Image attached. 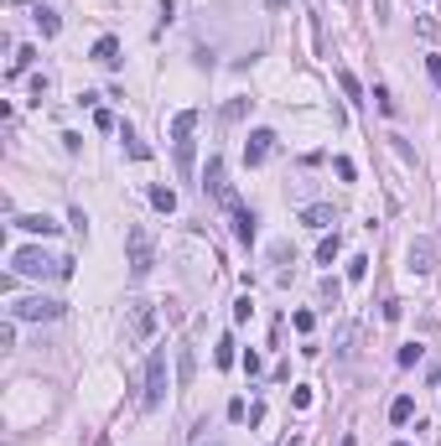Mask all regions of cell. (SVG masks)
I'll list each match as a JSON object with an SVG mask.
<instances>
[{"label":"cell","mask_w":441,"mask_h":446,"mask_svg":"<svg viewBox=\"0 0 441 446\" xmlns=\"http://www.w3.org/2000/svg\"><path fill=\"white\" fill-rule=\"evenodd\" d=\"M11 265H16V275H37V281H68V275H73V259L47 255V249H37V244L16 249V255H11Z\"/></svg>","instance_id":"1"},{"label":"cell","mask_w":441,"mask_h":446,"mask_svg":"<svg viewBox=\"0 0 441 446\" xmlns=\"http://www.w3.org/2000/svg\"><path fill=\"white\" fill-rule=\"evenodd\" d=\"M125 265H130V281H145L151 265H156V239H151L145 223H130L125 229Z\"/></svg>","instance_id":"2"},{"label":"cell","mask_w":441,"mask_h":446,"mask_svg":"<svg viewBox=\"0 0 441 446\" xmlns=\"http://www.w3.org/2000/svg\"><path fill=\"white\" fill-rule=\"evenodd\" d=\"M156 337V306L151 301H125V343H151Z\"/></svg>","instance_id":"3"},{"label":"cell","mask_w":441,"mask_h":446,"mask_svg":"<svg viewBox=\"0 0 441 446\" xmlns=\"http://www.w3.org/2000/svg\"><path fill=\"white\" fill-rule=\"evenodd\" d=\"M166 400V353L156 348L151 363H145V389H140V410H156Z\"/></svg>","instance_id":"4"},{"label":"cell","mask_w":441,"mask_h":446,"mask_svg":"<svg viewBox=\"0 0 441 446\" xmlns=\"http://www.w3.org/2000/svg\"><path fill=\"white\" fill-rule=\"evenodd\" d=\"M11 317L16 322H58L62 317V301H52V296H26L11 306Z\"/></svg>","instance_id":"5"},{"label":"cell","mask_w":441,"mask_h":446,"mask_svg":"<svg viewBox=\"0 0 441 446\" xmlns=\"http://www.w3.org/2000/svg\"><path fill=\"white\" fill-rule=\"evenodd\" d=\"M203 187H208L218 203L239 208V203H234V187H229V172H223V156H208V166H203Z\"/></svg>","instance_id":"6"},{"label":"cell","mask_w":441,"mask_h":446,"mask_svg":"<svg viewBox=\"0 0 441 446\" xmlns=\"http://www.w3.org/2000/svg\"><path fill=\"white\" fill-rule=\"evenodd\" d=\"M275 151V130H255L244 140V166H265V156Z\"/></svg>","instance_id":"7"},{"label":"cell","mask_w":441,"mask_h":446,"mask_svg":"<svg viewBox=\"0 0 441 446\" xmlns=\"http://www.w3.org/2000/svg\"><path fill=\"white\" fill-rule=\"evenodd\" d=\"M431 259H436V244L431 239H416V244H410V270H416V275H431L436 270Z\"/></svg>","instance_id":"8"},{"label":"cell","mask_w":441,"mask_h":446,"mask_svg":"<svg viewBox=\"0 0 441 446\" xmlns=\"http://www.w3.org/2000/svg\"><path fill=\"white\" fill-rule=\"evenodd\" d=\"M255 223H260L255 208H234V239H239V244H255V234H260Z\"/></svg>","instance_id":"9"},{"label":"cell","mask_w":441,"mask_h":446,"mask_svg":"<svg viewBox=\"0 0 441 446\" xmlns=\"http://www.w3.org/2000/svg\"><path fill=\"white\" fill-rule=\"evenodd\" d=\"M301 223H306V229H332L338 213H332L327 203H312V208H301Z\"/></svg>","instance_id":"10"},{"label":"cell","mask_w":441,"mask_h":446,"mask_svg":"<svg viewBox=\"0 0 441 446\" xmlns=\"http://www.w3.org/2000/svg\"><path fill=\"white\" fill-rule=\"evenodd\" d=\"M93 62H99V68H119V42L114 36H99V42H93Z\"/></svg>","instance_id":"11"},{"label":"cell","mask_w":441,"mask_h":446,"mask_svg":"<svg viewBox=\"0 0 441 446\" xmlns=\"http://www.w3.org/2000/svg\"><path fill=\"white\" fill-rule=\"evenodd\" d=\"M16 229H26V234H58V223H52L47 213H21V218H11Z\"/></svg>","instance_id":"12"},{"label":"cell","mask_w":441,"mask_h":446,"mask_svg":"<svg viewBox=\"0 0 441 446\" xmlns=\"http://www.w3.org/2000/svg\"><path fill=\"white\" fill-rule=\"evenodd\" d=\"M192 130H197V109L171 114V140H192Z\"/></svg>","instance_id":"13"},{"label":"cell","mask_w":441,"mask_h":446,"mask_svg":"<svg viewBox=\"0 0 441 446\" xmlns=\"http://www.w3.org/2000/svg\"><path fill=\"white\" fill-rule=\"evenodd\" d=\"M338 255H343V239H338V229H332L327 239L317 244V265H332V259H338Z\"/></svg>","instance_id":"14"},{"label":"cell","mask_w":441,"mask_h":446,"mask_svg":"<svg viewBox=\"0 0 441 446\" xmlns=\"http://www.w3.org/2000/svg\"><path fill=\"white\" fill-rule=\"evenodd\" d=\"M119 140H125V151L136 156V161H145V156H151V146H145V140H140V135H136L130 125H119Z\"/></svg>","instance_id":"15"},{"label":"cell","mask_w":441,"mask_h":446,"mask_svg":"<svg viewBox=\"0 0 441 446\" xmlns=\"http://www.w3.org/2000/svg\"><path fill=\"white\" fill-rule=\"evenodd\" d=\"M213 363H218V369H234V363H239V353H234V337H218V348H213Z\"/></svg>","instance_id":"16"},{"label":"cell","mask_w":441,"mask_h":446,"mask_svg":"<svg viewBox=\"0 0 441 446\" xmlns=\"http://www.w3.org/2000/svg\"><path fill=\"white\" fill-rule=\"evenodd\" d=\"M151 208L156 213H177V192L171 187H151Z\"/></svg>","instance_id":"17"},{"label":"cell","mask_w":441,"mask_h":446,"mask_svg":"<svg viewBox=\"0 0 441 446\" xmlns=\"http://www.w3.org/2000/svg\"><path fill=\"white\" fill-rule=\"evenodd\" d=\"M410 415H416V400H410V395H400V400L390 405V421H395V426H410Z\"/></svg>","instance_id":"18"},{"label":"cell","mask_w":441,"mask_h":446,"mask_svg":"<svg viewBox=\"0 0 441 446\" xmlns=\"http://www.w3.org/2000/svg\"><path fill=\"white\" fill-rule=\"evenodd\" d=\"M338 88H343V94H348L353 104H364V83H358V78H353L348 68H338Z\"/></svg>","instance_id":"19"},{"label":"cell","mask_w":441,"mask_h":446,"mask_svg":"<svg viewBox=\"0 0 441 446\" xmlns=\"http://www.w3.org/2000/svg\"><path fill=\"white\" fill-rule=\"evenodd\" d=\"M177 384H192V343L177 348Z\"/></svg>","instance_id":"20"},{"label":"cell","mask_w":441,"mask_h":446,"mask_svg":"<svg viewBox=\"0 0 441 446\" xmlns=\"http://www.w3.org/2000/svg\"><path fill=\"white\" fill-rule=\"evenodd\" d=\"M37 26H42V36H58V32H62L58 11H47V6H37Z\"/></svg>","instance_id":"21"},{"label":"cell","mask_w":441,"mask_h":446,"mask_svg":"<svg viewBox=\"0 0 441 446\" xmlns=\"http://www.w3.org/2000/svg\"><path fill=\"white\" fill-rule=\"evenodd\" d=\"M395 363H400V369H416V363H421V343H405L395 353Z\"/></svg>","instance_id":"22"},{"label":"cell","mask_w":441,"mask_h":446,"mask_svg":"<svg viewBox=\"0 0 441 446\" xmlns=\"http://www.w3.org/2000/svg\"><path fill=\"white\" fill-rule=\"evenodd\" d=\"M353 343H358V327H343V337H338V358H353V353H358Z\"/></svg>","instance_id":"23"},{"label":"cell","mask_w":441,"mask_h":446,"mask_svg":"<svg viewBox=\"0 0 441 446\" xmlns=\"http://www.w3.org/2000/svg\"><path fill=\"white\" fill-rule=\"evenodd\" d=\"M192 156H197V151H192V140H177V172H182V177L192 172Z\"/></svg>","instance_id":"24"},{"label":"cell","mask_w":441,"mask_h":446,"mask_svg":"<svg viewBox=\"0 0 441 446\" xmlns=\"http://www.w3.org/2000/svg\"><path fill=\"white\" fill-rule=\"evenodd\" d=\"M374 104H379V114H400V104H395L390 88H374Z\"/></svg>","instance_id":"25"},{"label":"cell","mask_w":441,"mask_h":446,"mask_svg":"<svg viewBox=\"0 0 441 446\" xmlns=\"http://www.w3.org/2000/svg\"><path fill=\"white\" fill-rule=\"evenodd\" d=\"M32 58H37V52H32V47H21V52H16V62H11V78H21L26 68H32Z\"/></svg>","instance_id":"26"},{"label":"cell","mask_w":441,"mask_h":446,"mask_svg":"<svg viewBox=\"0 0 441 446\" xmlns=\"http://www.w3.org/2000/svg\"><path fill=\"white\" fill-rule=\"evenodd\" d=\"M291 327H296V332L306 337V332H312V327H317V317H312V311H291Z\"/></svg>","instance_id":"27"},{"label":"cell","mask_w":441,"mask_h":446,"mask_svg":"<svg viewBox=\"0 0 441 446\" xmlns=\"http://www.w3.org/2000/svg\"><path fill=\"white\" fill-rule=\"evenodd\" d=\"M364 275H369V259H364V255H353V259H348V281L358 285V281H364Z\"/></svg>","instance_id":"28"},{"label":"cell","mask_w":441,"mask_h":446,"mask_svg":"<svg viewBox=\"0 0 441 446\" xmlns=\"http://www.w3.org/2000/svg\"><path fill=\"white\" fill-rule=\"evenodd\" d=\"M332 172H338V177H343V182H353V177H358V166H353V161H348V156H338V161H332Z\"/></svg>","instance_id":"29"},{"label":"cell","mask_w":441,"mask_h":446,"mask_svg":"<svg viewBox=\"0 0 441 446\" xmlns=\"http://www.w3.org/2000/svg\"><path fill=\"white\" fill-rule=\"evenodd\" d=\"M0 348H16V317H11L6 327H0Z\"/></svg>","instance_id":"30"},{"label":"cell","mask_w":441,"mask_h":446,"mask_svg":"<svg viewBox=\"0 0 441 446\" xmlns=\"http://www.w3.org/2000/svg\"><path fill=\"white\" fill-rule=\"evenodd\" d=\"M239 363H244V369H249V379H255V374L265 369V363H260V353H255V348H249V353H244V358H239Z\"/></svg>","instance_id":"31"},{"label":"cell","mask_w":441,"mask_h":446,"mask_svg":"<svg viewBox=\"0 0 441 446\" xmlns=\"http://www.w3.org/2000/svg\"><path fill=\"white\" fill-rule=\"evenodd\" d=\"M229 421H249V405L244 400H229Z\"/></svg>","instance_id":"32"},{"label":"cell","mask_w":441,"mask_h":446,"mask_svg":"<svg viewBox=\"0 0 441 446\" xmlns=\"http://www.w3.org/2000/svg\"><path fill=\"white\" fill-rule=\"evenodd\" d=\"M426 73H431V83L441 88V58H426Z\"/></svg>","instance_id":"33"},{"label":"cell","mask_w":441,"mask_h":446,"mask_svg":"<svg viewBox=\"0 0 441 446\" xmlns=\"http://www.w3.org/2000/svg\"><path fill=\"white\" fill-rule=\"evenodd\" d=\"M343 446H358V441H353V436H343Z\"/></svg>","instance_id":"34"},{"label":"cell","mask_w":441,"mask_h":446,"mask_svg":"<svg viewBox=\"0 0 441 446\" xmlns=\"http://www.w3.org/2000/svg\"><path fill=\"white\" fill-rule=\"evenodd\" d=\"M16 6H32V0H16Z\"/></svg>","instance_id":"35"},{"label":"cell","mask_w":441,"mask_h":446,"mask_svg":"<svg viewBox=\"0 0 441 446\" xmlns=\"http://www.w3.org/2000/svg\"><path fill=\"white\" fill-rule=\"evenodd\" d=\"M395 446H410V441H395Z\"/></svg>","instance_id":"36"}]
</instances>
